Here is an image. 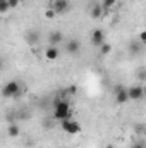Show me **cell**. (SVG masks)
Instances as JSON below:
<instances>
[{"mask_svg": "<svg viewBox=\"0 0 146 148\" xmlns=\"http://www.w3.org/2000/svg\"><path fill=\"white\" fill-rule=\"evenodd\" d=\"M72 112L71 105L67 100H55L53 102V119L55 121H64V119H71Z\"/></svg>", "mask_w": 146, "mask_h": 148, "instance_id": "cell-1", "label": "cell"}, {"mask_svg": "<svg viewBox=\"0 0 146 148\" xmlns=\"http://www.w3.org/2000/svg\"><path fill=\"white\" fill-rule=\"evenodd\" d=\"M19 93H21V86H19V83L17 81H9L5 86H3V90H2V95L5 97V98H16V97H19Z\"/></svg>", "mask_w": 146, "mask_h": 148, "instance_id": "cell-2", "label": "cell"}, {"mask_svg": "<svg viewBox=\"0 0 146 148\" xmlns=\"http://www.w3.org/2000/svg\"><path fill=\"white\" fill-rule=\"evenodd\" d=\"M113 91H115V103L117 105H124L129 102V90L127 88H124L122 84H117L113 88Z\"/></svg>", "mask_w": 146, "mask_h": 148, "instance_id": "cell-3", "label": "cell"}, {"mask_svg": "<svg viewBox=\"0 0 146 148\" xmlns=\"http://www.w3.org/2000/svg\"><path fill=\"white\" fill-rule=\"evenodd\" d=\"M60 126L69 134H77L81 131V124L77 121H74V119H64V121H60Z\"/></svg>", "mask_w": 146, "mask_h": 148, "instance_id": "cell-4", "label": "cell"}, {"mask_svg": "<svg viewBox=\"0 0 146 148\" xmlns=\"http://www.w3.org/2000/svg\"><path fill=\"white\" fill-rule=\"evenodd\" d=\"M48 9H53L57 14H64L71 9V3H69V0H50Z\"/></svg>", "mask_w": 146, "mask_h": 148, "instance_id": "cell-5", "label": "cell"}, {"mask_svg": "<svg viewBox=\"0 0 146 148\" xmlns=\"http://www.w3.org/2000/svg\"><path fill=\"white\" fill-rule=\"evenodd\" d=\"M129 90V100H132V102H139V100H143V97H145V88L143 86H129L127 88Z\"/></svg>", "mask_w": 146, "mask_h": 148, "instance_id": "cell-6", "label": "cell"}, {"mask_svg": "<svg viewBox=\"0 0 146 148\" xmlns=\"http://www.w3.org/2000/svg\"><path fill=\"white\" fill-rule=\"evenodd\" d=\"M91 43L95 45V47H102L103 43H105V33L102 31V29H95L93 31V35H91Z\"/></svg>", "mask_w": 146, "mask_h": 148, "instance_id": "cell-7", "label": "cell"}, {"mask_svg": "<svg viewBox=\"0 0 146 148\" xmlns=\"http://www.w3.org/2000/svg\"><path fill=\"white\" fill-rule=\"evenodd\" d=\"M45 59L46 60H57L59 59V48L55 45H48L45 48Z\"/></svg>", "mask_w": 146, "mask_h": 148, "instance_id": "cell-8", "label": "cell"}, {"mask_svg": "<svg viewBox=\"0 0 146 148\" xmlns=\"http://www.w3.org/2000/svg\"><path fill=\"white\" fill-rule=\"evenodd\" d=\"M24 40L28 41V45H36L38 40H40V35H38V31H35V29H29V31H26V35H24Z\"/></svg>", "mask_w": 146, "mask_h": 148, "instance_id": "cell-9", "label": "cell"}, {"mask_svg": "<svg viewBox=\"0 0 146 148\" xmlns=\"http://www.w3.org/2000/svg\"><path fill=\"white\" fill-rule=\"evenodd\" d=\"M65 50H67V53L74 55V53H77V52L81 50V43H79L77 40H69V41H67V47H65Z\"/></svg>", "mask_w": 146, "mask_h": 148, "instance_id": "cell-10", "label": "cell"}, {"mask_svg": "<svg viewBox=\"0 0 146 148\" xmlns=\"http://www.w3.org/2000/svg\"><path fill=\"white\" fill-rule=\"evenodd\" d=\"M48 40H50V45H59V43H62V40H64V35L60 33V31H52L50 35H48Z\"/></svg>", "mask_w": 146, "mask_h": 148, "instance_id": "cell-11", "label": "cell"}, {"mask_svg": "<svg viewBox=\"0 0 146 148\" xmlns=\"http://www.w3.org/2000/svg\"><path fill=\"white\" fill-rule=\"evenodd\" d=\"M103 12H105L103 5H93V7H91V10H89V14H91V17H93V19H100V17L103 16Z\"/></svg>", "mask_w": 146, "mask_h": 148, "instance_id": "cell-12", "label": "cell"}, {"mask_svg": "<svg viewBox=\"0 0 146 148\" xmlns=\"http://www.w3.org/2000/svg\"><path fill=\"white\" fill-rule=\"evenodd\" d=\"M7 133H9V136L16 138V136H19V133H21V131H19V126H17V124H10V126H9V131H7Z\"/></svg>", "mask_w": 146, "mask_h": 148, "instance_id": "cell-13", "label": "cell"}, {"mask_svg": "<svg viewBox=\"0 0 146 148\" xmlns=\"http://www.w3.org/2000/svg\"><path fill=\"white\" fill-rule=\"evenodd\" d=\"M110 52H112V45H110V43H103V45L100 47V53H102L103 57H107Z\"/></svg>", "mask_w": 146, "mask_h": 148, "instance_id": "cell-14", "label": "cell"}, {"mask_svg": "<svg viewBox=\"0 0 146 148\" xmlns=\"http://www.w3.org/2000/svg\"><path fill=\"white\" fill-rule=\"evenodd\" d=\"M9 9H10V5H9V0H0V12H2V14H5Z\"/></svg>", "mask_w": 146, "mask_h": 148, "instance_id": "cell-15", "label": "cell"}, {"mask_svg": "<svg viewBox=\"0 0 146 148\" xmlns=\"http://www.w3.org/2000/svg\"><path fill=\"white\" fill-rule=\"evenodd\" d=\"M115 3H117V0H103V2H102V5H103V9H105V10L112 9Z\"/></svg>", "mask_w": 146, "mask_h": 148, "instance_id": "cell-16", "label": "cell"}, {"mask_svg": "<svg viewBox=\"0 0 146 148\" xmlns=\"http://www.w3.org/2000/svg\"><path fill=\"white\" fill-rule=\"evenodd\" d=\"M136 76H138V79H141V81H146V67H141V69H138Z\"/></svg>", "mask_w": 146, "mask_h": 148, "instance_id": "cell-17", "label": "cell"}, {"mask_svg": "<svg viewBox=\"0 0 146 148\" xmlns=\"http://www.w3.org/2000/svg\"><path fill=\"white\" fill-rule=\"evenodd\" d=\"M141 45H143L141 41H139V43H136V41H132V43H131V52H132V53H136V52H139V50H141Z\"/></svg>", "mask_w": 146, "mask_h": 148, "instance_id": "cell-18", "label": "cell"}, {"mask_svg": "<svg viewBox=\"0 0 146 148\" xmlns=\"http://www.w3.org/2000/svg\"><path fill=\"white\" fill-rule=\"evenodd\" d=\"M55 16H57V12H55L53 9H46V12H45V17H46V19H53Z\"/></svg>", "mask_w": 146, "mask_h": 148, "instance_id": "cell-19", "label": "cell"}, {"mask_svg": "<svg viewBox=\"0 0 146 148\" xmlns=\"http://www.w3.org/2000/svg\"><path fill=\"white\" fill-rule=\"evenodd\" d=\"M131 148H146V143L145 141H136V143H132Z\"/></svg>", "mask_w": 146, "mask_h": 148, "instance_id": "cell-20", "label": "cell"}, {"mask_svg": "<svg viewBox=\"0 0 146 148\" xmlns=\"http://www.w3.org/2000/svg\"><path fill=\"white\" fill-rule=\"evenodd\" d=\"M139 41H141L143 45H146V29H143V31L139 33Z\"/></svg>", "mask_w": 146, "mask_h": 148, "instance_id": "cell-21", "label": "cell"}, {"mask_svg": "<svg viewBox=\"0 0 146 148\" xmlns=\"http://www.w3.org/2000/svg\"><path fill=\"white\" fill-rule=\"evenodd\" d=\"M9 5H10V9H16L19 5V0H9Z\"/></svg>", "mask_w": 146, "mask_h": 148, "instance_id": "cell-22", "label": "cell"}, {"mask_svg": "<svg viewBox=\"0 0 146 148\" xmlns=\"http://www.w3.org/2000/svg\"><path fill=\"white\" fill-rule=\"evenodd\" d=\"M67 91H69V93H72V95H74V93H76V86H71V88H69Z\"/></svg>", "mask_w": 146, "mask_h": 148, "instance_id": "cell-23", "label": "cell"}, {"mask_svg": "<svg viewBox=\"0 0 146 148\" xmlns=\"http://www.w3.org/2000/svg\"><path fill=\"white\" fill-rule=\"evenodd\" d=\"M107 148H112V147H107Z\"/></svg>", "mask_w": 146, "mask_h": 148, "instance_id": "cell-24", "label": "cell"}]
</instances>
